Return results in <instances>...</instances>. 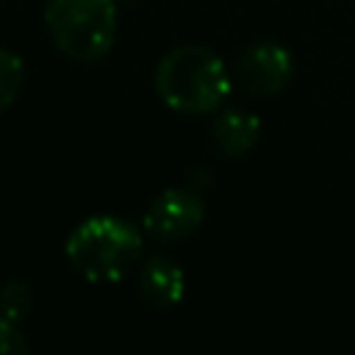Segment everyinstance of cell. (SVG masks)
<instances>
[{
	"mask_svg": "<svg viewBox=\"0 0 355 355\" xmlns=\"http://www.w3.org/2000/svg\"><path fill=\"white\" fill-rule=\"evenodd\" d=\"M69 266L92 283H114L144 258L141 227L122 216H89L64 241Z\"/></svg>",
	"mask_w": 355,
	"mask_h": 355,
	"instance_id": "7a4b0ae2",
	"label": "cell"
},
{
	"mask_svg": "<svg viewBox=\"0 0 355 355\" xmlns=\"http://www.w3.org/2000/svg\"><path fill=\"white\" fill-rule=\"evenodd\" d=\"M258 136H261V119L255 114H250L247 108H216L211 119V139L225 155L239 158L250 153Z\"/></svg>",
	"mask_w": 355,
	"mask_h": 355,
	"instance_id": "52a82bcc",
	"label": "cell"
},
{
	"mask_svg": "<svg viewBox=\"0 0 355 355\" xmlns=\"http://www.w3.org/2000/svg\"><path fill=\"white\" fill-rule=\"evenodd\" d=\"M205 219L202 197L194 189H166L150 200L141 216V230L161 241L175 244L189 239Z\"/></svg>",
	"mask_w": 355,
	"mask_h": 355,
	"instance_id": "5b68a950",
	"label": "cell"
},
{
	"mask_svg": "<svg viewBox=\"0 0 355 355\" xmlns=\"http://www.w3.org/2000/svg\"><path fill=\"white\" fill-rule=\"evenodd\" d=\"M153 86L161 103L178 114H211L227 100L233 72L211 47L178 44L158 58Z\"/></svg>",
	"mask_w": 355,
	"mask_h": 355,
	"instance_id": "6da1fadb",
	"label": "cell"
},
{
	"mask_svg": "<svg viewBox=\"0 0 355 355\" xmlns=\"http://www.w3.org/2000/svg\"><path fill=\"white\" fill-rule=\"evenodd\" d=\"M44 28L64 55L97 61L116 39V0H47Z\"/></svg>",
	"mask_w": 355,
	"mask_h": 355,
	"instance_id": "3957f363",
	"label": "cell"
},
{
	"mask_svg": "<svg viewBox=\"0 0 355 355\" xmlns=\"http://www.w3.org/2000/svg\"><path fill=\"white\" fill-rule=\"evenodd\" d=\"M25 83V64L14 50L0 47V114L14 105Z\"/></svg>",
	"mask_w": 355,
	"mask_h": 355,
	"instance_id": "ba28073f",
	"label": "cell"
},
{
	"mask_svg": "<svg viewBox=\"0 0 355 355\" xmlns=\"http://www.w3.org/2000/svg\"><path fill=\"white\" fill-rule=\"evenodd\" d=\"M0 352H28V341L19 330V324L0 313Z\"/></svg>",
	"mask_w": 355,
	"mask_h": 355,
	"instance_id": "30bf717a",
	"label": "cell"
},
{
	"mask_svg": "<svg viewBox=\"0 0 355 355\" xmlns=\"http://www.w3.org/2000/svg\"><path fill=\"white\" fill-rule=\"evenodd\" d=\"M294 75L291 53L277 42H255L241 50L233 64V83L250 97L280 94Z\"/></svg>",
	"mask_w": 355,
	"mask_h": 355,
	"instance_id": "277c9868",
	"label": "cell"
},
{
	"mask_svg": "<svg viewBox=\"0 0 355 355\" xmlns=\"http://www.w3.org/2000/svg\"><path fill=\"white\" fill-rule=\"evenodd\" d=\"M139 294L155 311L175 308L186 294V275L178 261L164 252H150L139 261Z\"/></svg>",
	"mask_w": 355,
	"mask_h": 355,
	"instance_id": "8992f818",
	"label": "cell"
},
{
	"mask_svg": "<svg viewBox=\"0 0 355 355\" xmlns=\"http://www.w3.org/2000/svg\"><path fill=\"white\" fill-rule=\"evenodd\" d=\"M33 311V286L25 280H6L0 283V313L14 319L17 324L28 319Z\"/></svg>",
	"mask_w": 355,
	"mask_h": 355,
	"instance_id": "9c48e42d",
	"label": "cell"
}]
</instances>
